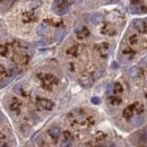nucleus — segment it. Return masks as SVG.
I'll list each match as a JSON object with an SVG mask.
<instances>
[{
  "instance_id": "nucleus-1",
  "label": "nucleus",
  "mask_w": 147,
  "mask_h": 147,
  "mask_svg": "<svg viewBox=\"0 0 147 147\" xmlns=\"http://www.w3.org/2000/svg\"><path fill=\"white\" fill-rule=\"evenodd\" d=\"M52 8H53L57 15H65L70 8V2H68V1H55Z\"/></svg>"
},
{
  "instance_id": "nucleus-2",
  "label": "nucleus",
  "mask_w": 147,
  "mask_h": 147,
  "mask_svg": "<svg viewBox=\"0 0 147 147\" xmlns=\"http://www.w3.org/2000/svg\"><path fill=\"white\" fill-rule=\"evenodd\" d=\"M130 11L132 14H147V6L139 1L130 2Z\"/></svg>"
},
{
  "instance_id": "nucleus-3",
  "label": "nucleus",
  "mask_w": 147,
  "mask_h": 147,
  "mask_svg": "<svg viewBox=\"0 0 147 147\" xmlns=\"http://www.w3.org/2000/svg\"><path fill=\"white\" fill-rule=\"evenodd\" d=\"M36 105L42 110H52L55 107V103L47 98H37Z\"/></svg>"
},
{
  "instance_id": "nucleus-4",
  "label": "nucleus",
  "mask_w": 147,
  "mask_h": 147,
  "mask_svg": "<svg viewBox=\"0 0 147 147\" xmlns=\"http://www.w3.org/2000/svg\"><path fill=\"white\" fill-rule=\"evenodd\" d=\"M38 77H41L40 79L42 80V83L44 84L45 87H50L51 85H53L57 83V79H55V76L52 75H49V74H43V75H38Z\"/></svg>"
},
{
  "instance_id": "nucleus-5",
  "label": "nucleus",
  "mask_w": 147,
  "mask_h": 147,
  "mask_svg": "<svg viewBox=\"0 0 147 147\" xmlns=\"http://www.w3.org/2000/svg\"><path fill=\"white\" fill-rule=\"evenodd\" d=\"M79 84H80L83 87L88 88V87L93 86V84H94V78H93L92 76H90V75H84V76H82V77L79 78Z\"/></svg>"
},
{
  "instance_id": "nucleus-6",
  "label": "nucleus",
  "mask_w": 147,
  "mask_h": 147,
  "mask_svg": "<svg viewBox=\"0 0 147 147\" xmlns=\"http://www.w3.org/2000/svg\"><path fill=\"white\" fill-rule=\"evenodd\" d=\"M134 27L139 32V33H145L147 34V23L142 19H135L134 20Z\"/></svg>"
},
{
  "instance_id": "nucleus-7",
  "label": "nucleus",
  "mask_w": 147,
  "mask_h": 147,
  "mask_svg": "<svg viewBox=\"0 0 147 147\" xmlns=\"http://www.w3.org/2000/svg\"><path fill=\"white\" fill-rule=\"evenodd\" d=\"M49 136L53 139V140H58L59 139V137H60V135H61V130L59 127H57V126H53V127H51V128L49 129Z\"/></svg>"
},
{
  "instance_id": "nucleus-8",
  "label": "nucleus",
  "mask_w": 147,
  "mask_h": 147,
  "mask_svg": "<svg viewBox=\"0 0 147 147\" xmlns=\"http://www.w3.org/2000/svg\"><path fill=\"white\" fill-rule=\"evenodd\" d=\"M138 145L140 147H147V131H142L137 136Z\"/></svg>"
},
{
  "instance_id": "nucleus-9",
  "label": "nucleus",
  "mask_w": 147,
  "mask_h": 147,
  "mask_svg": "<svg viewBox=\"0 0 147 147\" xmlns=\"http://www.w3.org/2000/svg\"><path fill=\"white\" fill-rule=\"evenodd\" d=\"M88 35H90V31L86 27H80V28L76 30V36H77V38H79V40L86 38Z\"/></svg>"
},
{
  "instance_id": "nucleus-10",
  "label": "nucleus",
  "mask_w": 147,
  "mask_h": 147,
  "mask_svg": "<svg viewBox=\"0 0 147 147\" xmlns=\"http://www.w3.org/2000/svg\"><path fill=\"white\" fill-rule=\"evenodd\" d=\"M101 32H102V34H107V35H114V34H115V28H114L111 24L107 23V24L102 27Z\"/></svg>"
},
{
  "instance_id": "nucleus-11",
  "label": "nucleus",
  "mask_w": 147,
  "mask_h": 147,
  "mask_svg": "<svg viewBox=\"0 0 147 147\" xmlns=\"http://www.w3.org/2000/svg\"><path fill=\"white\" fill-rule=\"evenodd\" d=\"M134 113H135V107H134V104H131V105L127 107V108L123 110L122 115H123V118H125V119L129 120V119H131V118H132V114H134Z\"/></svg>"
},
{
  "instance_id": "nucleus-12",
  "label": "nucleus",
  "mask_w": 147,
  "mask_h": 147,
  "mask_svg": "<svg viewBox=\"0 0 147 147\" xmlns=\"http://www.w3.org/2000/svg\"><path fill=\"white\" fill-rule=\"evenodd\" d=\"M95 49L97 50L98 53H101L102 55H105L109 51V44L108 43H100L95 47Z\"/></svg>"
},
{
  "instance_id": "nucleus-13",
  "label": "nucleus",
  "mask_w": 147,
  "mask_h": 147,
  "mask_svg": "<svg viewBox=\"0 0 147 147\" xmlns=\"http://www.w3.org/2000/svg\"><path fill=\"white\" fill-rule=\"evenodd\" d=\"M90 22L92 23L93 25H98V24H101L103 22V16L101 14H94V15L91 16Z\"/></svg>"
},
{
  "instance_id": "nucleus-14",
  "label": "nucleus",
  "mask_w": 147,
  "mask_h": 147,
  "mask_svg": "<svg viewBox=\"0 0 147 147\" xmlns=\"http://www.w3.org/2000/svg\"><path fill=\"white\" fill-rule=\"evenodd\" d=\"M10 110L15 113H19L20 111V102H19L17 98H14L11 101V104H10Z\"/></svg>"
},
{
  "instance_id": "nucleus-15",
  "label": "nucleus",
  "mask_w": 147,
  "mask_h": 147,
  "mask_svg": "<svg viewBox=\"0 0 147 147\" xmlns=\"http://www.w3.org/2000/svg\"><path fill=\"white\" fill-rule=\"evenodd\" d=\"M48 31H49V27H48V25H47L45 23H42V24L37 27V34H38V35H44V34L48 33Z\"/></svg>"
},
{
  "instance_id": "nucleus-16",
  "label": "nucleus",
  "mask_w": 147,
  "mask_h": 147,
  "mask_svg": "<svg viewBox=\"0 0 147 147\" xmlns=\"http://www.w3.org/2000/svg\"><path fill=\"white\" fill-rule=\"evenodd\" d=\"M121 94H122V86H121V84L115 83V84L113 85V95L120 96Z\"/></svg>"
},
{
  "instance_id": "nucleus-17",
  "label": "nucleus",
  "mask_w": 147,
  "mask_h": 147,
  "mask_svg": "<svg viewBox=\"0 0 147 147\" xmlns=\"http://www.w3.org/2000/svg\"><path fill=\"white\" fill-rule=\"evenodd\" d=\"M66 35V30H59L57 33H55V41L57 42H60L62 41V38Z\"/></svg>"
},
{
  "instance_id": "nucleus-18",
  "label": "nucleus",
  "mask_w": 147,
  "mask_h": 147,
  "mask_svg": "<svg viewBox=\"0 0 147 147\" xmlns=\"http://www.w3.org/2000/svg\"><path fill=\"white\" fill-rule=\"evenodd\" d=\"M134 107H135V113H136V114H139V115H140V114L144 112V110H145L144 105L140 104V103H135Z\"/></svg>"
},
{
  "instance_id": "nucleus-19",
  "label": "nucleus",
  "mask_w": 147,
  "mask_h": 147,
  "mask_svg": "<svg viewBox=\"0 0 147 147\" xmlns=\"http://www.w3.org/2000/svg\"><path fill=\"white\" fill-rule=\"evenodd\" d=\"M110 103L112 105H119L121 103V97L120 96H117V95H113L110 97Z\"/></svg>"
},
{
  "instance_id": "nucleus-20",
  "label": "nucleus",
  "mask_w": 147,
  "mask_h": 147,
  "mask_svg": "<svg viewBox=\"0 0 147 147\" xmlns=\"http://www.w3.org/2000/svg\"><path fill=\"white\" fill-rule=\"evenodd\" d=\"M139 73V69H138V67H132V68H130V70H129V75L131 76V77H136L137 75Z\"/></svg>"
},
{
  "instance_id": "nucleus-21",
  "label": "nucleus",
  "mask_w": 147,
  "mask_h": 147,
  "mask_svg": "<svg viewBox=\"0 0 147 147\" xmlns=\"http://www.w3.org/2000/svg\"><path fill=\"white\" fill-rule=\"evenodd\" d=\"M134 122H135V125H136V126H140V125L144 122V117L138 115L137 118H135V119H134Z\"/></svg>"
},
{
  "instance_id": "nucleus-22",
  "label": "nucleus",
  "mask_w": 147,
  "mask_h": 147,
  "mask_svg": "<svg viewBox=\"0 0 147 147\" xmlns=\"http://www.w3.org/2000/svg\"><path fill=\"white\" fill-rule=\"evenodd\" d=\"M123 55H127L128 58H132V57L135 55V51H134V50H131V49H127V50H125V51H123Z\"/></svg>"
},
{
  "instance_id": "nucleus-23",
  "label": "nucleus",
  "mask_w": 147,
  "mask_h": 147,
  "mask_svg": "<svg viewBox=\"0 0 147 147\" xmlns=\"http://www.w3.org/2000/svg\"><path fill=\"white\" fill-rule=\"evenodd\" d=\"M146 66H147V55L144 57V58L140 60V62H139V67L144 68V67H146Z\"/></svg>"
},
{
  "instance_id": "nucleus-24",
  "label": "nucleus",
  "mask_w": 147,
  "mask_h": 147,
  "mask_svg": "<svg viewBox=\"0 0 147 147\" xmlns=\"http://www.w3.org/2000/svg\"><path fill=\"white\" fill-rule=\"evenodd\" d=\"M70 146H71V140H69V139H65L62 142V144H61V147H70Z\"/></svg>"
},
{
  "instance_id": "nucleus-25",
  "label": "nucleus",
  "mask_w": 147,
  "mask_h": 147,
  "mask_svg": "<svg viewBox=\"0 0 147 147\" xmlns=\"http://www.w3.org/2000/svg\"><path fill=\"white\" fill-rule=\"evenodd\" d=\"M137 41H138V38H137L136 35H132V36H130V38H129V43L130 44H136Z\"/></svg>"
},
{
  "instance_id": "nucleus-26",
  "label": "nucleus",
  "mask_w": 147,
  "mask_h": 147,
  "mask_svg": "<svg viewBox=\"0 0 147 147\" xmlns=\"http://www.w3.org/2000/svg\"><path fill=\"white\" fill-rule=\"evenodd\" d=\"M101 102V100L98 98V97H93L92 98V103L93 104H98Z\"/></svg>"
},
{
  "instance_id": "nucleus-27",
  "label": "nucleus",
  "mask_w": 147,
  "mask_h": 147,
  "mask_svg": "<svg viewBox=\"0 0 147 147\" xmlns=\"http://www.w3.org/2000/svg\"><path fill=\"white\" fill-rule=\"evenodd\" d=\"M1 118H2V115H1V112H0V119H1Z\"/></svg>"
},
{
  "instance_id": "nucleus-28",
  "label": "nucleus",
  "mask_w": 147,
  "mask_h": 147,
  "mask_svg": "<svg viewBox=\"0 0 147 147\" xmlns=\"http://www.w3.org/2000/svg\"><path fill=\"white\" fill-rule=\"evenodd\" d=\"M146 97H147V93H146Z\"/></svg>"
},
{
  "instance_id": "nucleus-29",
  "label": "nucleus",
  "mask_w": 147,
  "mask_h": 147,
  "mask_svg": "<svg viewBox=\"0 0 147 147\" xmlns=\"http://www.w3.org/2000/svg\"><path fill=\"white\" fill-rule=\"evenodd\" d=\"M5 147H6V146H5Z\"/></svg>"
}]
</instances>
